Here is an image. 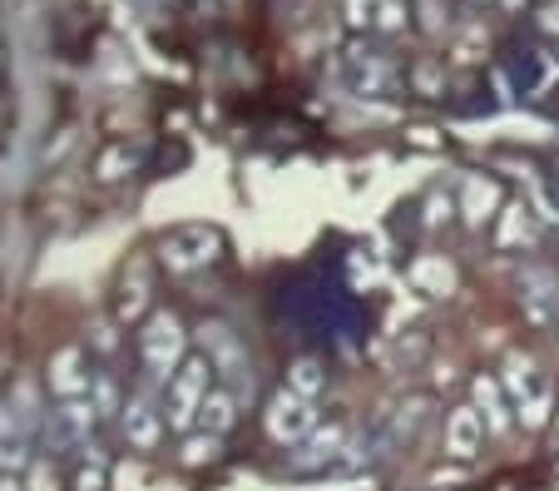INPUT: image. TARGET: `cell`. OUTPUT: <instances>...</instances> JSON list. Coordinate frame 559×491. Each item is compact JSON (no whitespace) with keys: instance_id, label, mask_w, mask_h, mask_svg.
<instances>
[{"instance_id":"1","label":"cell","mask_w":559,"mask_h":491,"mask_svg":"<svg viewBox=\"0 0 559 491\" xmlns=\"http://www.w3.org/2000/svg\"><path fill=\"white\" fill-rule=\"evenodd\" d=\"M500 387H506L510 407H515V422H525L530 432L545 428L549 412H555V377L545 373V363L530 353H510L506 373H500Z\"/></svg>"},{"instance_id":"2","label":"cell","mask_w":559,"mask_h":491,"mask_svg":"<svg viewBox=\"0 0 559 491\" xmlns=\"http://www.w3.org/2000/svg\"><path fill=\"white\" fill-rule=\"evenodd\" d=\"M213 363L209 358H183V367L169 377V393H164V422H169V432H183L189 437V428L199 422V412H203V397L213 393Z\"/></svg>"},{"instance_id":"3","label":"cell","mask_w":559,"mask_h":491,"mask_svg":"<svg viewBox=\"0 0 559 491\" xmlns=\"http://www.w3.org/2000/svg\"><path fill=\"white\" fill-rule=\"evenodd\" d=\"M139 358H144V373L164 377V383L183 367V358H189V332H183V323L174 318L169 308H158L144 318V328H139Z\"/></svg>"},{"instance_id":"4","label":"cell","mask_w":559,"mask_h":491,"mask_svg":"<svg viewBox=\"0 0 559 491\" xmlns=\"http://www.w3.org/2000/svg\"><path fill=\"white\" fill-rule=\"evenodd\" d=\"M218 254H223V234L209 224H183L158 238V264L169 273H199V268L218 264Z\"/></svg>"},{"instance_id":"5","label":"cell","mask_w":559,"mask_h":491,"mask_svg":"<svg viewBox=\"0 0 559 491\" xmlns=\"http://www.w3.org/2000/svg\"><path fill=\"white\" fill-rule=\"evenodd\" d=\"M267 437L277 442V447H297V442H307L322 422H317V402L312 397H297V393H277L273 402H267Z\"/></svg>"},{"instance_id":"6","label":"cell","mask_w":559,"mask_h":491,"mask_svg":"<svg viewBox=\"0 0 559 491\" xmlns=\"http://www.w3.org/2000/svg\"><path fill=\"white\" fill-rule=\"evenodd\" d=\"M203 358L213 363V373L223 377V387H233V393L243 397L248 387H253V373H248V353L243 342L233 338V328H223V323H203Z\"/></svg>"},{"instance_id":"7","label":"cell","mask_w":559,"mask_h":491,"mask_svg":"<svg viewBox=\"0 0 559 491\" xmlns=\"http://www.w3.org/2000/svg\"><path fill=\"white\" fill-rule=\"evenodd\" d=\"M95 402L90 397H74V402H55V412H45V442L50 447H70V452H90V437H95Z\"/></svg>"},{"instance_id":"8","label":"cell","mask_w":559,"mask_h":491,"mask_svg":"<svg viewBox=\"0 0 559 491\" xmlns=\"http://www.w3.org/2000/svg\"><path fill=\"white\" fill-rule=\"evenodd\" d=\"M347 452H357L352 447V428L347 422H328V428H317L307 442H297L293 471H328L337 461H347Z\"/></svg>"},{"instance_id":"9","label":"cell","mask_w":559,"mask_h":491,"mask_svg":"<svg viewBox=\"0 0 559 491\" xmlns=\"http://www.w3.org/2000/svg\"><path fill=\"white\" fill-rule=\"evenodd\" d=\"M520 308H525V318L535 323V328H549V323L559 318V273L555 268L535 264L520 273Z\"/></svg>"},{"instance_id":"10","label":"cell","mask_w":559,"mask_h":491,"mask_svg":"<svg viewBox=\"0 0 559 491\" xmlns=\"http://www.w3.org/2000/svg\"><path fill=\"white\" fill-rule=\"evenodd\" d=\"M90 383H95V373H90L85 363V348H60V353L50 358V367H45V387H50L55 402H74V397H90Z\"/></svg>"},{"instance_id":"11","label":"cell","mask_w":559,"mask_h":491,"mask_svg":"<svg viewBox=\"0 0 559 491\" xmlns=\"http://www.w3.org/2000/svg\"><path fill=\"white\" fill-rule=\"evenodd\" d=\"M119 428H124V442L134 452H154L158 442H164V428H169V422H164V412H158V407L139 393V397H129V402H124Z\"/></svg>"},{"instance_id":"12","label":"cell","mask_w":559,"mask_h":491,"mask_svg":"<svg viewBox=\"0 0 559 491\" xmlns=\"http://www.w3.org/2000/svg\"><path fill=\"white\" fill-rule=\"evenodd\" d=\"M471 397H475L471 407H475L480 417H486V432H490V437H506V432L515 428V407H510L506 387H500L496 377H475Z\"/></svg>"},{"instance_id":"13","label":"cell","mask_w":559,"mask_h":491,"mask_svg":"<svg viewBox=\"0 0 559 491\" xmlns=\"http://www.w3.org/2000/svg\"><path fill=\"white\" fill-rule=\"evenodd\" d=\"M496 209H500V184L486 179V174H465V179H461V214H465V224L486 229L490 219H500Z\"/></svg>"},{"instance_id":"14","label":"cell","mask_w":559,"mask_h":491,"mask_svg":"<svg viewBox=\"0 0 559 491\" xmlns=\"http://www.w3.org/2000/svg\"><path fill=\"white\" fill-rule=\"evenodd\" d=\"M480 442H486V417L475 412V407H455L445 417V452L451 457H475Z\"/></svg>"},{"instance_id":"15","label":"cell","mask_w":559,"mask_h":491,"mask_svg":"<svg viewBox=\"0 0 559 491\" xmlns=\"http://www.w3.org/2000/svg\"><path fill=\"white\" fill-rule=\"evenodd\" d=\"M406 278H412V289L426 293V299H445V293L455 289V268L445 254H421L412 268H406Z\"/></svg>"},{"instance_id":"16","label":"cell","mask_w":559,"mask_h":491,"mask_svg":"<svg viewBox=\"0 0 559 491\" xmlns=\"http://www.w3.org/2000/svg\"><path fill=\"white\" fill-rule=\"evenodd\" d=\"M352 25H367V31H402L406 25V5L402 0H347Z\"/></svg>"},{"instance_id":"17","label":"cell","mask_w":559,"mask_h":491,"mask_svg":"<svg viewBox=\"0 0 559 491\" xmlns=\"http://www.w3.org/2000/svg\"><path fill=\"white\" fill-rule=\"evenodd\" d=\"M238 402H243V397L233 393V387H223V383H218L209 397H203L199 428H203V432H213V437H228L233 422H238Z\"/></svg>"},{"instance_id":"18","label":"cell","mask_w":559,"mask_h":491,"mask_svg":"<svg viewBox=\"0 0 559 491\" xmlns=\"http://www.w3.org/2000/svg\"><path fill=\"white\" fill-rule=\"evenodd\" d=\"M347 80H352V90H361V95H381V90L391 85V70L381 65V55L347 50Z\"/></svg>"},{"instance_id":"19","label":"cell","mask_w":559,"mask_h":491,"mask_svg":"<svg viewBox=\"0 0 559 491\" xmlns=\"http://www.w3.org/2000/svg\"><path fill=\"white\" fill-rule=\"evenodd\" d=\"M283 387H287V393L312 397V402H317V397L328 393V367L317 363V358H297V363L287 367V383Z\"/></svg>"},{"instance_id":"20","label":"cell","mask_w":559,"mask_h":491,"mask_svg":"<svg viewBox=\"0 0 559 491\" xmlns=\"http://www.w3.org/2000/svg\"><path fill=\"white\" fill-rule=\"evenodd\" d=\"M496 244L500 248H520V244H535V219H530L525 203H510L506 214H500V229H496Z\"/></svg>"},{"instance_id":"21","label":"cell","mask_w":559,"mask_h":491,"mask_svg":"<svg viewBox=\"0 0 559 491\" xmlns=\"http://www.w3.org/2000/svg\"><path fill=\"white\" fill-rule=\"evenodd\" d=\"M144 308H148V278H144V264H134L124 273V283H119V318L134 323L144 318Z\"/></svg>"},{"instance_id":"22","label":"cell","mask_w":559,"mask_h":491,"mask_svg":"<svg viewBox=\"0 0 559 491\" xmlns=\"http://www.w3.org/2000/svg\"><path fill=\"white\" fill-rule=\"evenodd\" d=\"M90 402H95L99 422H109V417H124V402L129 397L119 393V383L109 373H95V383H90Z\"/></svg>"},{"instance_id":"23","label":"cell","mask_w":559,"mask_h":491,"mask_svg":"<svg viewBox=\"0 0 559 491\" xmlns=\"http://www.w3.org/2000/svg\"><path fill=\"white\" fill-rule=\"evenodd\" d=\"M218 447H223V437H213V432H189V437H183V461H189V467H203V461H213L218 457Z\"/></svg>"},{"instance_id":"24","label":"cell","mask_w":559,"mask_h":491,"mask_svg":"<svg viewBox=\"0 0 559 491\" xmlns=\"http://www.w3.org/2000/svg\"><path fill=\"white\" fill-rule=\"evenodd\" d=\"M109 487V471L99 457H80V467H74V491H105Z\"/></svg>"},{"instance_id":"25","label":"cell","mask_w":559,"mask_h":491,"mask_svg":"<svg viewBox=\"0 0 559 491\" xmlns=\"http://www.w3.org/2000/svg\"><path fill=\"white\" fill-rule=\"evenodd\" d=\"M134 169V154L124 150V144H119V150H109V154H99V164H95V174L105 184H115V179H124V174Z\"/></svg>"},{"instance_id":"26","label":"cell","mask_w":559,"mask_h":491,"mask_svg":"<svg viewBox=\"0 0 559 491\" xmlns=\"http://www.w3.org/2000/svg\"><path fill=\"white\" fill-rule=\"evenodd\" d=\"M25 491H64L60 477H55V467L45 457H35V467L25 471Z\"/></svg>"},{"instance_id":"27","label":"cell","mask_w":559,"mask_h":491,"mask_svg":"<svg viewBox=\"0 0 559 491\" xmlns=\"http://www.w3.org/2000/svg\"><path fill=\"white\" fill-rule=\"evenodd\" d=\"M0 491H25V477H15V471H0Z\"/></svg>"},{"instance_id":"28","label":"cell","mask_w":559,"mask_h":491,"mask_svg":"<svg viewBox=\"0 0 559 491\" xmlns=\"http://www.w3.org/2000/svg\"><path fill=\"white\" fill-rule=\"evenodd\" d=\"M539 25H545V31H559V5H555V11H545V21H539Z\"/></svg>"}]
</instances>
